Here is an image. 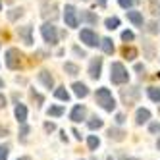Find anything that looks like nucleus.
<instances>
[{
    "instance_id": "48",
    "label": "nucleus",
    "mask_w": 160,
    "mask_h": 160,
    "mask_svg": "<svg viewBox=\"0 0 160 160\" xmlns=\"http://www.w3.org/2000/svg\"><path fill=\"white\" fill-rule=\"evenodd\" d=\"M156 147H158V151H160V139H158V143H156Z\"/></svg>"
},
{
    "instance_id": "41",
    "label": "nucleus",
    "mask_w": 160,
    "mask_h": 160,
    "mask_svg": "<svg viewBox=\"0 0 160 160\" xmlns=\"http://www.w3.org/2000/svg\"><path fill=\"white\" fill-rule=\"evenodd\" d=\"M135 72H139V73L143 75V73H145V66H143V64H137V66H135Z\"/></svg>"
},
{
    "instance_id": "24",
    "label": "nucleus",
    "mask_w": 160,
    "mask_h": 160,
    "mask_svg": "<svg viewBox=\"0 0 160 160\" xmlns=\"http://www.w3.org/2000/svg\"><path fill=\"white\" fill-rule=\"evenodd\" d=\"M64 72H66L68 75H77V73H79V66L73 64V62H66V64H64Z\"/></svg>"
},
{
    "instance_id": "46",
    "label": "nucleus",
    "mask_w": 160,
    "mask_h": 160,
    "mask_svg": "<svg viewBox=\"0 0 160 160\" xmlns=\"http://www.w3.org/2000/svg\"><path fill=\"white\" fill-rule=\"evenodd\" d=\"M18 160H31L29 156H21V158H18Z\"/></svg>"
},
{
    "instance_id": "32",
    "label": "nucleus",
    "mask_w": 160,
    "mask_h": 160,
    "mask_svg": "<svg viewBox=\"0 0 160 160\" xmlns=\"http://www.w3.org/2000/svg\"><path fill=\"white\" fill-rule=\"evenodd\" d=\"M135 39V33L133 31H128V29H125L123 33H122V41H125V42H131Z\"/></svg>"
},
{
    "instance_id": "6",
    "label": "nucleus",
    "mask_w": 160,
    "mask_h": 160,
    "mask_svg": "<svg viewBox=\"0 0 160 160\" xmlns=\"http://www.w3.org/2000/svg\"><path fill=\"white\" fill-rule=\"evenodd\" d=\"M79 39H81V42H85L87 47H97V44H100L98 35H97V33L91 29V27L81 29V33H79Z\"/></svg>"
},
{
    "instance_id": "49",
    "label": "nucleus",
    "mask_w": 160,
    "mask_h": 160,
    "mask_svg": "<svg viewBox=\"0 0 160 160\" xmlns=\"http://www.w3.org/2000/svg\"><path fill=\"white\" fill-rule=\"evenodd\" d=\"M106 160H114V158H112V156H108V158H106Z\"/></svg>"
},
{
    "instance_id": "21",
    "label": "nucleus",
    "mask_w": 160,
    "mask_h": 160,
    "mask_svg": "<svg viewBox=\"0 0 160 160\" xmlns=\"http://www.w3.org/2000/svg\"><path fill=\"white\" fill-rule=\"evenodd\" d=\"M147 95H148V98H151L152 102H158V104H160V89L158 87H148Z\"/></svg>"
},
{
    "instance_id": "36",
    "label": "nucleus",
    "mask_w": 160,
    "mask_h": 160,
    "mask_svg": "<svg viewBox=\"0 0 160 160\" xmlns=\"http://www.w3.org/2000/svg\"><path fill=\"white\" fill-rule=\"evenodd\" d=\"M73 54L79 56V58H87V52L83 48H79V47H73Z\"/></svg>"
},
{
    "instance_id": "16",
    "label": "nucleus",
    "mask_w": 160,
    "mask_h": 160,
    "mask_svg": "<svg viewBox=\"0 0 160 160\" xmlns=\"http://www.w3.org/2000/svg\"><path fill=\"white\" fill-rule=\"evenodd\" d=\"M148 120H151V112H148L147 108H139V110H137V114H135V123L137 125H143Z\"/></svg>"
},
{
    "instance_id": "31",
    "label": "nucleus",
    "mask_w": 160,
    "mask_h": 160,
    "mask_svg": "<svg viewBox=\"0 0 160 160\" xmlns=\"http://www.w3.org/2000/svg\"><path fill=\"white\" fill-rule=\"evenodd\" d=\"M148 6H151V12L160 18V2H158V0H151V2H148Z\"/></svg>"
},
{
    "instance_id": "27",
    "label": "nucleus",
    "mask_w": 160,
    "mask_h": 160,
    "mask_svg": "<svg viewBox=\"0 0 160 160\" xmlns=\"http://www.w3.org/2000/svg\"><path fill=\"white\" fill-rule=\"evenodd\" d=\"M143 48H145V54H147V58H148V60H152V58H154V47H152V42H148V41H143Z\"/></svg>"
},
{
    "instance_id": "43",
    "label": "nucleus",
    "mask_w": 160,
    "mask_h": 160,
    "mask_svg": "<svg viewBox=\"0 0 160 160\" xmlns=\"http://www.w3.org/2000/svg\"><path fill=\"white\" fill-rule=\"evenodd\" d=\"M106 2H108V0H97V4H98L100 8H104V6H106Z\"/></svg>"
},
{
    "instance_id": "20",
    "label": "nucleus",
    "mask_w": 160,
    "mask_h": 160,
    "mask_svg": "<svg viewBox=\"0 0 160 160\" xmlns=\"http://www.w3.org/2000/svg\"><path fill=\"white\" fill-rule=\"evenodd\" d=\"M122 56H123V58H128V60H135L137 58V48L128 47V44H125V47L122 48Z\"/></svg>"
},
{
    "instance_id": "44",
    "label": "nucleus",
    "mask_w": 160,
    "mask_h": 160,
    "mask_svg": "<svg viewBox=\"0 0 160 160\" xmlns=\"http://www.w3.org/2000/svg\"><path fill=\"white\" fill-rule=\"evenodd\" d=\"M72 133H73V135H75V139H79V141H81V135H79V131H77V129H73V131H72Z\"/></svg>"
},
{
    "instance_id": "40",
    "label": "nucleus",
    "mask_w": 160,
    "mask_h": 160,
    "mask_svg": "<svg viewBox=\"0 0 160 160\" xmlns=\"http://www.w3.org/2000/svg\"><path fill=\"white\" fill-rule=\"evenodd\" d=\"M125 122V116L123 114H116V123H123Z\"/></svg>"
},
{
    "instance_id": "33",
    "label": "nucleus",
    "mask_w": 160,
    "mask_h": 160,
    "mask_svg": "<svg viewBox=\"0 0 160 160\" xmlns=\"http://www.w3.org/2000/svg\"><path fill=\"white\" fill-rule=\"evenodd\" d=\"M147 31L152 33V35H156V33H158V23H156V21H148V23H147Z\"/></svg>"
},
{
    "instance_id": "47",
    "label": "nucleus",
    "mask_w": 160,
    "mask_h": 160,
    "mask_svg": "<svg viewBox=\"0 0 160 160\" xmlns=\"http://www.w3.org/2000/svg\"><path fill=\"white\" fill-rule=\"evenodd\" d=\"M4 87V81H2V79H0V89H2Z\"/></svg>"
},
{
    "instance_id": "3",
    "label": "nucleus",
    "mask_w": 160,
    "mask_h": 160,
    "mask_svg": "<svg viewBox=\"0 0 160 160\" xmlns=\"http://www.w3.org/2000/svg\"><path fill=\"white\" fill-rule=\"evenodd\" d=\"M4 60H6V66L10 70H19L21 64H23V54H21L18 48H8Z\"/></svg>"
},
{
    "instance_id": "25",
    "label": "nucleus",
    "mask_w": 160,
    "mask_h": 160,
    "mask_svg": "<svg viewBox=\"0 0 160 160\" xmlns=\"http://www.w3.org/2000/svg\"><path fill=\"white\" fill-rule=\"evenodd\" d=\"M21 16H23V8H12V10L8 12V19H10V21H18Z\"/></svg>"
},
{
    "instance_id": "1",
    "label": "nucleus",
    "mask_w": 160,
    "mask_h": 160,
    "mask_svg": "<svg viewBox=\"0 0 160 160\" xmlns=\"http://www.w3.org/2000/svg\"><path fill=\"white\" fill-rule=\"evenodd\" d=\"M110 81L116 83V85H123V83L129 81V73H128V70L123 68L122 62H114V64L110 66Z\"/></svg>"
},
{
    "instance_id": "18",
    "label": "nucleus",
    "mask_w": 160,
    "mask_h": 160,
    "mask_svg": "<svg viewBox=\"0 0 160 160\" xmlns=\"http://www.w3.org/2000/svg\"><path fill=\"white\" fill-rule=\"evenodd\" d=\"M14 112H16V120H18L19 123H25V122H27V108H25L23 104H18Z\"/></svg>"
},
{
    "instance_id": "12",
    "label": "nucleus",
    "mask_w": 160,
    "mask_h": 160,
    "mask_svg": "<svg viewBox=\"0 0 160 160\" xmlns=\"http://www.w3.org/2000/svg\"><path fill=\"white\" fill-rule=\"evenodd\" d=\"M128 19L135 27H143V14L137 12V10H128Z\"/></svg>"
},
{
    "instance_id": "39",
    "label": "nucleus",
    "mask_w": 160,
    "mask_h": 160,
    "mask_svg": "<svg viewBox=\"0 0 160 160\" xmlns=\"http://www.w3.org/2000/svg\"><path fill=\"white\" fill-rule=\"evenodd\" d=\"M54 129H56V125H54L52 122H47V123H44V131L50 133V131H54Z\"/></svg>"
},
{
    "instance_id": "10",
    "label": "nucleus",
    "mask_w": 160,
    "mask_h": 160,
    "mask_svg": "<svg viewBox=\"0 0 160 160\" xmlns=\"http://www.w3.org/2000/svg\"><path fill=\"white\" fill-rule=\"evenodd\" d=\"M85 116H87V108H85L83 104H75L73 110H72V114H70V120L77 123V122H83Z\"/></svg>"
},
{
    "instance_id": "22",
    "label": "nucleus",
    "mask_w": 160,
    "mask_h": 160,
    "mask_svg": "<svg viewBox=\"0 0 160 160\" xmlns=\"http://www.w3.org/2000/svg\"><path fill=\"white\" fill-rule=\"evenodd\" d=\"M54 97L58 98V100H64V102H68V100H70V93L66 91V87H58V89L54 91Z\"/></svg>"
},
{
    "instance_id": "9",
    "label": "nucleus",
    "mask_w": 160,
    "mask_h": 160,
    "mask_svg": "<svg viewBox=\"0 0 160 160\" xmlns=\"http://www.w3.org/2000/svg\"><path fill=\"white\" fill-rule=\"evenodd\" d=\"M18 35H19L21 41H23V44H27V47H31V44H33V27L31 25H21V27H18Z\"/></svg>"
},
{
    "instance_id": "17",
    "label": "nucleus",
    "mask_w": 160,
    "mask_h": 160,
    "mask_svg": "<svg viewBox=\"0 0 160 160\" xmlns=\"http://www.w3.org/2000/svg\"><path fill=\"white\" fill-rule=\"evenodd\" d=\"M125 135H128V133H125L123 129H120V128H110L108 129V137H110L112 141H118L120 143V141L125 139Z\"/></svg>"
},
{
    "instance_id": "7",
    "label": "nucleus",
    "mask_w": 160,
    "mask_h": 160,
    "mask_svg": "<svg viewBox=\"0 0 160 160\" xmlns=\"http://www.w3.org/2000/svg\"><path fill=\"white\" fill-rule=\"evenodd\" d=\"M139 87H129V89H122V100L125 106H133L135 100L139 98Z\"/></svg>"
},
{
    "instance_id": "14",
    "label": "nucleus",
    "mask_w": 160,
    "mask_h": 160,
    "mask_svg": "<svg viewBox=\"0 0 160 160\" xmlns=\"http://www.w3.org/2000/svg\"><path fill=\"white\" fill-rule=\"evenodd\" d=\"M72 89H73V95H75V97H79V98H85V97L89 95V87H87L85 83L75 81V83L72 85Z\"/></svg>"
},
{
    "instance_id": "51",
    "label": "nucleus",
    "mask_w": 160,
    "mask_h": 160,
    "mask_svg": "<svg viewBox=\"0 0 160 160\" xmlns=\"http://www.w3.org/2000/svg\"><path fill=\"white\" fill-rule=\"evenodd\" d=\"M158 112H160V108H158Z\"/></svg>"
},
{
    "instance_id": "8",
    "label": "nucleus",
    "mask_w": 160,
    "mask_h": 160,
    "mask_svg": "<svg viewBox=\"0 0 160 160\" xmlns=\"http://www.w3.org/2000/svg\"><path fill=\"white\" fill-rule=\"evenodd\" d=\"M100 73H102V58H93L89 64V77L91 79H100Z\"/></svg>"
},
{
    "instance_id": "19",
    "label": "nucleus",
    "mask_w": 160,
    "mask_h": 160,
    "mask_svg": "<svg viewBox=\"0 0 160 160\" xmlns=\"http://www.w3.org/2000/svg\"><path fill=\"white\" fill-rule=\"evenodd\" d=\"M100 48H102L104 54H114V42H112V39H108V37L100 39Z\"/></svg>"
},
{
    "instance_id": "4",
    "label": "nucleus",
    "mask_w": 160,
    "mask_h": 160,
    "mask_svg": "<svg viewBox=\"0 0 160 160\" xmlns=\"http://www.w3.org/2000/svg\"><path fill=\"white\" fill-rule=\"evenodd\" d=\"M41 35L44 39V42H48L50 47H54V44H58V29H56L54 23H42L41 27Z\"/></svg>"
},
{
    "instance_id": "13",
    "label": "nucleus",
    "mask_w": 160,
    "mask_h": 160,
    "mask_svg": "<svg viewBox=\"0 0 160 160\" xmlns=\"http://www.w3.org/2000/svg\"><path fill=\"white\" fill-rule=\"evenodd\" d=\"M39 81L47 87V89H52L54 87V77L50 75V72H47V70H42V72H39Z\"/></svg>"
},
{
    "instance_id": "15",
    "label": "nucleus",
    "mask_w": 160,
    "mask_h": 160,
    "mask_svg": "<svg viewBox=\"0 0 160 160\" xmlns=\"http://www.w3.org/2000/svg\"><path fill=\"white\" fill-rule=\"evenodd\" d=\"M79 21H85L89 25H95L98 21V18H97V14L89 12V10H83V12H79Z\"/></svg>"
},
{
    "instance_id": "34",
    "label": "nucleus",
    "mask_w": 160,
    "mask_h": 160,
    "mask_svg": "<svg viewBox=\"0 0 160 160\" xmlns=\"http://www.w3.org/2000/svg\"><path fill=\"white\" fill-rule=\"evenodd\" d=\"M31 97H33V100H37V106L42 104V100H44V98H42L39 93H35V89H31Z\"/></svg>"
},
{
    "instance_id": "26",
    "label": "nucleus",
    "mask_w": 160,
    "mask_h": 160,
    "mask_svg": "<svg viewBox=\"0 0 160 160\" xmlns=\"http://www.w3.org/2000/svg\"><path fill=\"white\" fill-rule=\"evenodd\" d=\"M102 125H104V122H102L100 118H97V116H95V118H91V120L87 122V128H89V129H93V131H95V129H100Z\"/></svg>"
},
{
    "instance_id": "23",
    "label": "nucleus",
    "mask_w": 160,
    "mask_h": 160,
    "mask_svg": "<svg viewBox=\"0 0 160 160\" xmlns=\"http://www.w3.org/2000/svg\"><path fill=\"white\" fill-rule=\"evenodd\" d=\"M104 25H106V29L114 31V29H118V27H120V19H118L116 16H112V18H106V19H104Z\"/></svg>"
},
{
    "instance_id": "5",
    "label": "nucleus",
    "mask_w": 160,
    "mask_h": 160,
    "mask_svg": "<svg viewBox=\"0 0 160 160\" xmlns=\"http://www.w3.org/2000/svg\"><path fill=\"white\" fill-rule=\"evenodd\" d=\"M64 21H66V25L72 27V29H75L79 25V12L75 10L73 4H66V8H64Z\"/></svg>"
},
{
    "instance_id": "42",
    "label": "nucleus",
    "mask_w": 160,
    "mask_h": 160,
    "mask_svg": "<svg viewBox=\"0 0 160 160\" xmlns=\"http://www.w3.org/2000/svg\"><path fill=\"white\" fill-rule=\"evenodd\" d=\"M4 106H6V97L0 95V108H4Z\"/></svg>"
},
{
    "instance_id": "30",
    "label": "nucleus",
    "mask_w": 160,
    "mask_h": 160,
    "mask_svg": "<svg viewBox=\"0 0 160 160\" xmlns=\"http://www.w3.org/2000/svg\"><path fill=\"white\" fill-rule=\"evenodd\" d=\"M139 0H118V4L123 8V10H131L133 8V4H137Z\"/></svg>"
},
{
    "instance_id": "37",
    "label": "nucleus",
    "mask_w": 160,
    "mask_h": 160,
    "mask_svg": "<svg viewBox=\"0 0 160 160\" xmlns=\"http://www.w3.org/2000/svg\"><path fill=\"white\" fill-rule=\"evenodd\" d=\"M148 131H151V133H160V123L158 122H152L151 125H148Z\"/></svg>"
},
{
    "instance_id": "45",
    "label": "nucleus",
    "mask_w": 160,
    "mask_h": 160,
    "mask_svg": "<svg viewBox=\"0 0 160 160\" xmlns=\"http://www.w3.org/2000/svg\"><path fill=\"white\" fill-rule=\"evenodd\" d=\"M120 160H141V158H131V156H122Z\"/></svg>"
},
{
    "instance_id": "11",
    "label": "nucleus",
    "mask_w": 160,
    "mask_h": 160,
    "mask_svg": "<svg viewBox=\"0 0 160 160\" xmlns=\"http://www.w3.org/2000/svg\"><path fill=\"white\" fill-rule=\"evenodd\" d=\"M56 10H58V8H56V4H50V6H48V2L44 0V4H42V12H41V14H42L44 19H48V18L54 19L56 16H58V14H56Z\"/></svg>"
},
{
    "instance_id": "35",
    "label": "nucleus",
    "mask_w": 160,
    "mask_h": 160,
    "mask_svg": "<svg viewBox=\"0 0 160 160\" xmlns=\"http://www.w3.org/2000/svg\"><path fill=\"white\" fill-rule=\"evenodd\" d=\"M27 133H29V128L25 123H21V131H19V139L21 141H25V137H27Z\"/></svg>"
},
{
    "instance_id": "50",
    "label": "nucleus",
    "mask_w": 160,
    "mask_h": 160,
    "mask_svg": "<svg viewBox=\"0 0 160 160\" xmlns=\"http://www.w3.org/2000/svg\"><path fill=\"white\" fill-rule=\"evenodd\" d=\"M0 10H2V2H0Z\"/></svg>"
},
{
    "instance_id": "2",
    "label": "nucleus",
    "mask_w": 160,
    "mask_h": 160,
    "mask_svg": "<svg viewBox=\"0 0 160 160\" xmlns=\"http://www.w3.org/2000/svg\"><path fill=\"white\" fill-rule=\"evenodd\" d=\"M97 102L104 108L106 112H112L114 108H116V100H114V97H112V93L106 89V87H100V89H97Z\"/></svg>"
},
{
    "instance_id": "38",
    "label": "nucleus",
    "mask_w": 160,
    "mask_h": 160,
    "mask_svg": "<svg viewBox=\"0 0 160 160\" xmlns=\"http://www.w3.org/2000/svg\"><path fill=\"white\" fill-rule=\"evenodd\" d=\"M0 160H8V148L0 145Z\"/></svg>"
},
{
    "instance_id": "29",
    "label": "nucleus",
    "mask_w": 160,
    "mask_h": 160,
    "mask_svg": "<svg viewBox=\"0 0 160 160\" xmlns=\"http://www.w3.org/2000/svg\"><path fill=\"white\" fill-rule=\"evenodd\" d=\"M47 114H48V116L58 118V116H62V114H64V108H62V106H50V108L47 110Z\"/></svg>"
},
{
    "instance_id": "28",
    "label": "nucleus",
    "mask_w": 160,
    "mask_h": 160,
    "mask_svg": "<svg viewBox=\"0 0 160 160\" xmlns=\"http://www.w3.org/2000/svg\"><path fill=\"white\" fill-rule=\"evenodd\" d=\"M87 145H89V148H91V151H97V148H98V145H100V139H98L97 135H89Z\"/></svg>"
}]
</instances>
